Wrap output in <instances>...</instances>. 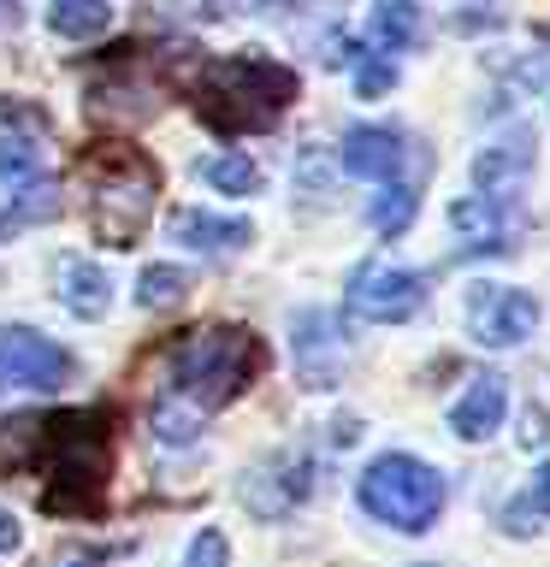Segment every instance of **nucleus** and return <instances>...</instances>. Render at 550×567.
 <instances>
[{
  "instance_id": "nucleus-23",
  "label": "nucleus",
  "mask_w": 550,
  "mask_h": 567,
  "mask_svg": "<svg viewBox=\"0 0 550 567\" xmlns=\"http://www.w3.org/2000/svg\"><path fill=\"white\" fill-rule=\"evenodd\" d=\"M408 219H415V189H408V184H385V195L373 202V225H379L385 237H397V230H408Z\"/></svg>"
},
{
  "instance_id": "nucleus-15",
  "label": "nucleus",
  "mask_w": 550,
  "mask_h": 567,
  "mask_svg": "<svg viewBox=\"0 0 550 567\" xmlns=\"http://www.w3.org/2000/svg\"><path fill=\"white\" fill-rule=\"evenodd\" d=\"M60 301L78 319H101L106 308H113V284H106V272L95 260H65L60 266Z\"/></svg>"
},
{
  "instance_id": "nucleus-7",
  "label": "nucleus",
  "mask_w": 550,
  "mask_h": 567,
  "mask_svg": "<svg viewBox=\"0 0 550 567\" xmlns=\"http://www.w3.org/2000/svg\"><path fill=\"white\" fill-rule=\"evenodd\" d=\"M420 301H426L420 272H403V266H390V260L355 266V278L344 290V308L355 319H367V326H397V319L420 313Z\"/></svg>"
},
{
  "instance_id": "nucleus-22",
  "label": "nucleus",
  "mask_w": 550,
  "mask_h": 567,
  "mask_svg": "<svg viewBox=\"0 0 550 567\" xmlns=\"http://www.w3.org/2000/svg\"><path fill=\"white\" fill-rule=\"evenodd\" d=\"M184 296H190V272H177V266H142V278H136L142 308H177Z\"/></svg>"
},
{
  "instance_id": "nucleus-12",
  "label": "nucleus",
  "mask_w": 550,
  "mask_h": 567,
  "mask_svg": "<svg viewBox=\"0 0 550 567\" xmlns=\"http://www.w3.org/2000/svg\"><path fill=\"white\" fill-rule=\"evenodd\" d=\"M266 485H273V496H261L255 514L278 520V514H291L296 503H308V491H314V461H308V455H273L266 467L248 473L243 491H266Z\"/></svg>"
},
{
  "instance_id": "nucleus-8",
  "label": "nucleus",
  "mask_w": 550,
  "mask_h": 567,
  "mask_svg": "<svg viewBox=\"0 0 550 567\" xmlns=\"http://www.w3.org/2000/svg\"><path fill=\"white\" fill-rule=\"evenodd\" d=\"M539 326V301L515 284H479L468 296V331L479 337L486 349H509Z\"/></svg>"
},
{
  "instance_id": "nucleus-5",
  "label": "nucleus",
  "mask_w": 550,
  "mask_h": 567,
  "mask_svg": "<svg viewBox=\"0 0 550 567\" xmlns=\"http://www.w3.org/2000/svg\"><path fill=\"white\" fill-rule=\"evenodd\" d=\"M355 496L379 526L390 532H426L444 508V478L415 455H379L367 461V473L355 478Z\"/></svg>"
},
{
  "instance_id": "nucleus-26",
  "label": "nucleus",
  "mask_w": 550,
  "mask_h": 567,
  "mask_svg": "<svg viewBox=\"0 0 550 567\" xmlns=\"http://www.w3.org/2000/svg\"><path fill=\"white\" fill-rule=\"evenodd\" d=\"M18 544H24V532H18V520L0 508V556H7V549H18Z\"/></svg>"
},
{
  "instance_id": "nucleus-4",
  "label": "nucleus",
  "mask_w": 550,
  "mask_h": 567,
  "mask_svg": "<svg viewBox=\"0 0 550 567\" xmlns=\"http://www.w3.org/2000/svg\"><path fill=\"white\" fill-rule=\"evenodd\" d=\"M89 177H95V230L113 248H131L142 225L154 219V195H160L154 159L131 142H101V148H89Z\"/></svg>"
},
{
  "instance_id": "nucleus-1",
  "label": "nucleus",
  "mask_w": 550,
  "mask_h": 567,
  "mask_svg": "<svg viewBox=\"0 0 550 567\" xmlns=\"http://www.w3.org/2000/svg\"><path fill=\"white\" fill-rule=\"evenodd\" d=\"M24 432L48 478L42 503L53 514H95L106 496V467H113V420L101 408H71L53 420H24Z\"/></svg>"
},
{
  "instance_id": "nucleus-20",
  "label": "nucleus",
  "mask_w": 550,
  "mask_h": 567,
  "mask_svg": "<svg viewBox=\"0 0 550 567\" xmlns=\"http://www.w3.org/2000/svg\"><path fill=\"white\" fill-rule=\"evenodd\" d=\"M497 202H486V195H473V202H456L450 207V219H456V230L468 237V248H509L503 243V219H497Z\"/></svg>"
},
{
  "instance_id": "nucleus-11",
  "label": "nucleus",
  "mask_w": 550,
  "mask_h": 567,
  "mask_svg": "<svg viewBox=\"0 0 550 567\" xmlns=\"http://www.w3.org/2000/svg\"><path fill=\"white\" fill-rule=\"evenodd\" d=\"M296 372L302 384L326 390L337 372H344V337H337L332 313H302L296 319Z\"/></svg>"
},
{
  "instance_id": "nucleus-14",
  "label": "nucleus",
  "mask_w": 550,
  "mask_h": 567,
  "mask_svg": "<svg viewBox=\"0 0 550 567\" xmlns=\"http://www.w3.org/2000/svg\"><path fill=\"white\" fill-rule=\"evenodd\" d=\"M172 237L195 248V255H213V260H225V255H237V248L255 243V230H248V219H220V213H202V207H184L172 219Z\"/></svg>"
},
{
  "instance_id": "nucleus-10",
  "label": "nucleus",
  "mask_w": 550,
  "mask_h": 567,
  "mask_svg": "<svg viewBox=\"0 0 550 567\" xmlns=\"http://www.w3.org/2000/svg\"><path fill=\"white\" fill-rule=\"evenodd\" d=\"M337 159L355 177H373V184H403V136L390 124H355L337 142Z\"/></svg>"
},
{
  "instance_id": "nucleus-25",
  "label": "nucleus",
  "mask_w": 550,
  "mask_h": 567,
  "mask_svg": "<svg viewBox=\"0 0 550 567\" xmlns=\"http://www.w3.org/2000/svg\"><path fill=\"white\" fill-rule=\"evenodd\" d=\"M521 514H532V520H539V514H550V461H544L539 473H532V485H527L521 503L509 508V520H521Z\"/></svg>"
},
{
  "instance_id": "nucleus-28",
  "label": "nucleus",
  "mask_w": 550,
  "mask_h": 567,
  "mask_svg": "<svg viewBox=\"0 0 550 567\" xmlns=\"http://www.w3.org/2000/svg\"><path fill=\"white\" fill-rule=\"evenodd\" d=\"M177 12H207V0H172Z\"/></svg>"
},
{
  "instance_id": "nucleus-16",
  "label": "nucleus",
  "mask_w": 550,
  "mask_h": 567,
  "mask_svg": "<svg viewBox=\"0 0 550 567\" xmlns=\"http://www.w3.org/2000/svg\"><path fill=\"white\" fill-rule=\"evenodd\" d=\"M420 35V7L415 0H373V48L385 53H408Z\"/></svg>"
},
{
  "instance_id": "nucleus-24",
  "label": "nucleus",
  "mask_w": 550,
  "mask_h": 567,
  "mask_svg": "<svg viewBox=\"0 0 550 567\" xmlns=\"http://www.w3.org/2000/svg\"><path fill=\"white\" fill-rule=\"evenodd\" d=\"M225 561H231L225 538H220L213 526H202V532L190 538V556H184V567H225Z\"/></svg>"
},
{
  "instance_id": "nucleus-27",
  "label": "nucleus",
  "mask_w": 550,
  "mask_h": 567,
  "mask_svg": "<svg viewBox=\"0 0 550 567\" xmlns=\"http://www.w3.org/2000/svg\"><path fill=\"white\" fill-rule=\"evenodd\" d=\"M0 30H18V0H0Z\"/></svg>"
},
{
  "instance_id": "nucleus-29",
  "label": "nucleus",
  "mask_w": 550,
  "mask_h": 567,
  "mask_svg": "<svg viewBox=\"0 0 550 567\" xmlns=\"http://www.w3.org/2000/svg\"><path fill=\"white\" fill-rule=\"evenodd\" d=\"M261 7H291V0H261Z\"/></svg>"
},
{
  "instance_id": "nucleus-21",
  "label": "nucleus",
  "mask_w": 550,
  "mask_h": 567,
  "mask_svg": "<svg viewBox=\"0 0 550 567\" xmlns=\"http://www.w3.org/2000/svg\"><path fill=\"white\" fill-rule=\"evenodd\" d=\"M53 213H60V189L35 177V184H24L18 202L0 213V237H7V230H24V225H42V219H53Z\"/></svg>"
},
{
  "instance_id": "nucleus-9",
  "label": "nucleus",
  "mask_w": 550,
  "mask_h": 567,
  "mask_svg": "<svg viewBox=\"0 0 550 567\" xmlns=\"http://www.w3.org/2000/svg\"><path fill=\"white\" fill-rule=\"evenodd\" d=\"M532 131H509V136H497L491 148H479V159H473V184H479V195L486 202H515L521 195V184H527V172H532Z\"/></svg>"
},
{
  "instance_id": "nucleus-19",
  "label": "nucleus",
  "mask_w": 550,
  "mask_h": 567,
  "mask_svg": "<svg viewBox=\"0 0 550 567\" xmlns=\"http://www.w3.org/2000/svg\"><path fill=\"white\" fill-rule=\"evenodd\" d=\"M195 177L213 184L220 195H255L261 189V166L248 154H207V159H195Z\"/></svg>"
},
{
  "instance_id": "nucleus-6",
  "label": "nucleus",
  "mask_w": 550,
  "mask_h": 567,
  "mask_svg": "<svg viewBox=\"0 0 550 567\" xmlns=\"http://www.w3.org/2000/svg\"><path fill=\"white\" fill-rule=\"evenodd\" d=\"M78 379L71 349H60L53 337L30 326H0V402L12 396H53Z\"/></svg>"
},
{
  "instance_id": "nucleus-18",
  "label": "nucleus",
  "mask_w": 550,
  "mask_h": 567,
  "mask_svg": "<svg viewBox=\"0 0 550 567\" xmlns=\"http://www.w3.org/2000/svg\"><path fill=\"white\" fill-rule=\"evenodd\" d=\"M113 24V7L106 0H53L48 7V30L65 35V42H89V35H101Z\"/></svg>"
},
{
  "instance_id": "nucleus-3",
  "label": "nucleus",
  "mask_w": 550,
  "mask_h": 567,
  "mask_svg": "<svg viewBox=\"0 0 550 567\" xmlns=\"http://www.w3.org/2000/svg\"><path fill=\"white\" fill-rule=\"evenodd\" d=\"M266 367V349L255 331L243 326H207V331H190L177 337L172 354H166V372H172V396L207 414V408H225L237 402L248 384L261 379Z\"/></svg>"
},
{
  "instance_id": "nucleus-2",
  "label": "nucleus",
  "mask_w": 550,
  "mask_h": 567,
  "mask_svg": "<svg viewBox=\"0 0 550 567\" xmlns=\"http://www.w3.org/2000/svg\"><path fill=\"white\" fill-rule=\"evenodd\" d=\"M190 95L213 131H273L278 113L296 101V71L266 53H225V60H202Z\"/></svg>"
},
{
  "instance_id": "nucleus-13",
  "label": "nucleus",
  "mask_w": 550,
  "mask_h": 567,
  "mask_svg": "<svg viewBox=\"0 0 550 567\" xmlns=\"http://www.w3.org/2000/svg\"><path fill=\"white\" fill-rule=\"evenodd\" d=\"M503 414H509V379L503 372H479V379L468 384V396L450 408V432L479 443V437H491L497 425H503Z\"/></svg>"
},
{
  "instance_id": "nucleus-17",
  "label": "nucleus",
  "mask_w": 550,
  "mask_h": 567,
  "mask_svg": "<svg viewBox=\"0 0 550 567\" xmlns=\"http://www.w3.org/2000/svg\"><path fill=\"white\" fill-rule=\"evenodd\" d=\"M42 131H0V184H12V189H24L42 177Z\"/></svg>"
}]
</instances>
